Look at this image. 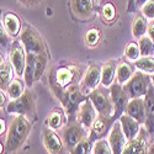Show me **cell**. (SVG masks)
Wrapping results in <instances>:
<instances>
[{
    "label": "cell",
    "mask_w": 154,
    "mask_h": 154,
    "mask_svg": "<svg viewBox=\"0 0 154 154\" xmlns=\"http://www.w3.org/2000/svg\"><path fill=\"white\" fill-rule=\"evenodd\" d=\"M144 128H146L148 136L154 137V113L147 115V119L144 122Z\"/></svg>",
    "instance_id": "obj_38"
},
{
    "label": "cell",
    "mask_w": 154,
    "mask_h": 154,
    "mask_svg": "<svg viewBox=\"0 0 154 154\" xmlns=\"http://www.w3.org/2000/svg\"><path fill=\"white\" fill-rule=\"evenodd\" d=\"M149 80H150V78L147 74H144L142 72L134 73L132 78L123 85V89H125L127 96L130 97V100L146 96L148 89L152 84Z\"/></svg>",
    "instance_id": "obj_4"
},
{
    "label": "cell",
    "mask_w": 154,
    "mask_h": 154,
    "mask_svg": "<svg viewBox=\"0 0 154 154\" xmlns=\"http://www.w3.org/2000/svg\"><path fill=\"white\" fill-rule=\"evenodd\" d=\"M101 83V68L97 64H91L89 66L85 75L82 80V83L79 84L80 90L83 91L84 95L89 94L90 95L93 91H95L99 88V84Z\"/></svg>",
    "instance_id": "obj_9"
},
{
    "label": "cell",
    "mask_w": 154,
    "mask_h": 154,
    "mask_svg": "<svg viewBox=\"0 0 154 154\" xmlns=\"http://www.w3.org/2000/svg\"><path fill=\"white\" fill-rule=\"evenodd\" d=\"M90 152H93V146H91V139L88 137L83 139L78 146H75L69 153L70 154H90Z\"/></svg>",
    "instance_id": "obj_33"
},
{
    "label": "cell",
    "mask_w": 154,
    "mask_h": 154,
    "mask_svg": "<svg viewBox=\"0 0 154 154\" xmlns=\"http://www.w3.org/2000/svg\"><path fill=\"white\" fill-rule=\"evenodd\" d=\"M148 133L146 128L142 127L140 132L133 140H128L122 154H148Z\"/></svg>",
    "instance_id": "obj_13"
},
{
    "label": "cell",
    "mask_w": 154,
    "mask_h": 154,
    "mask_svg": "<svg viewBox=\"0 0 154 154\" xmlns=\"http://www.w3.org/2000/svg\"><path fill=\"white\" fill-rule=\"evenodd\" d=\"M111 123V119H106V117H102V116H97L96 121L94 122L91 130H90V136H89V138H96L97 139H102V137H104L107 131L111 130L110 126Z\"/></svg>",
    "instance_id": "obj_19"
},
{
    "label": "cell",
    "mask_w": 154,
    "mask_h": 154,
    "mask_svg": "<svg viewBox=\"0 0 154 154\" xmlns=\"http://www.w3.org/2000/svg\"><path fill=\"white\" fill-rule=\"evenodd\" d=\"M85 138H88V131L84 127H82L78 122H72L63 128L62 139H63L64 147L69 152Z\"/></svg>",
    "instance_id": "obj_7"
},
{
    "label": "cell",
    "mask_w": 154,
    "mask_h": 154,
    "mask_svg": "<svg viewBox=\"0 0 154 154\" xmlns=\"http://www.w3.org/2000/svg\"><path fill=\"white\" fill-rule=\"evenodd\" d=\"M107 140H109L111 150L113 154H122L128 140H127V138L122 131V127H121V123L119 120H116L112 123Z\"/></svg>",
    "instance_id": "obj_11"
},
{
    "label": "cell",
    "mask_w": 154,
    "mask_h": 154,
    "mask_svg": "<svg viewBox=\"0 0 154 154\" xmlns=\"http://www.w3.org/2000/svg\"><path fill=\"white\" fill-rule=\"evenodd\" d=\"M85 43L89 46V47H94L97 45L99 40H100V31L97 29H89L85 33Z\"/></svg>",
    "instance_id": "obj_34"
},
{
    "label": "cell",
    "mask_w": 154,
    "mask_h": 154,
    "mask_svg": "<svg viewBox=\"0 0 154 154\" xmlns=\"http://www.w3.org/2000/svg\"><path fill=\"white\" fill-rule=\"evenodd\" d=\"M14 72L15 69L12 68L10 62L2 60V64H0V88H2V91H6L11 82L14 80L12 79Z\"/></svg>",
    "instance_id": "obj_21"
},
{
    "label": "cell",
    "mask_w": 154,
    "mask_h": 154,
    "mask_svg": "<svg viewBox=\"0 0 154 154\" xmlns=\"http://www.w3.org/2000/svg\"><path fill=\"white\" fill-rule=\"evenodd\" d=\"M125 56L128 60L131 62H137L140 58V51H139V46L136 42H130L127 45L126 49H125Z\"/></svg>",
    "instance_id": "obj_32"
},
{
    "label": "cell",
    "mask_w": 154,
    "mask_h": 154,
    "mask_svg": "<svg viewBox=\"0 0 154 154\" xmlns=\"http://www.w3.org/2000/svg\"><path fill=\"white\" fill-rule=\"evenodd\" d=\"M101 15H102V19H104L105 21H107V22L112 21L115 19V16H116V9H115L113 4L106 3L104 6H102Z\"/></svg>",
    "instance_id": "obj_36"
},
{
    "label": "cell",
    "mask_w": 154,
    "mask_h": 154,
    "mask_svg": "<svg viewBox=\"0 0 154 154\" xmlns=\"http://www.w3.org/2000/svg\"><path fill=\"white\" fill-rule=\"evenodd\" d=\"M89 100L93 102V105L99 116L111 119L115 117V106L111 100L110 91L105 88H97L95 91L89 95Z\"/></svg>",
    "instance_id": "obj_2"
},
{
    "label": "cell",
    "mask_w": 154,
    "mask_h": 154,
    "mask_svg": "<svg viewBox=\"0 0 154 154\" xmlns=\"http://www.w3.org/2000/svg\"><path fill=\"white\" fill-rule=\"evenodd\" d=\"M60 100L63 101L64 111L67 113V117L70 119L72 115H76L78 107L82 102L84 101V94L80 90V86L78 84H73L68 86L66 90L62 91Z\"/></svg>",
    "instance_id": "obj_6"
},
{
    "label": "cell",
    "mask_w": 154,
    "mask_h": 154,
    "mask_svg": "<svg viewBox=\"0 0 154 154\" xmlns=\"http://www.w3.org/2000/svg\"><path fill=\"white\" fill-rule=\"evenodd\" d=\"M76 74H78V68L73 67V66L60 67L56 70L54 79H56V84H57V86H58V89L60 91H63L64 88L67 89L68 86H70L72 82L75 79Z\"/></svg>",
    "instance_id": "obj_16"
},
{
    "label": "cell",
    "mask_w": 154,
    "mask_h": 154,
    "mask_svg": "<svg viewBox=\"0 0 154 154\" xmlns=\"http://www.w3.org/2000/svg\"><path fill=\"white\" fill-rule=\"evenodd\" d=\"M147 33H148V37L153 41L154 43V22H150L148 25V30H147Z\"/></svg>",
    "instance_id": "obj_40"
},
{
    "label": "cell",
    "mask_w": 154,
    "mask_h": 154,
    "mask_svg": "<svg viewBox=\"0 0 154 154\" xmlns=\"http://www.w3.org/2000/svg\"><path fill=\"white\" fill-rule=\"evenodd\" d=\"M139 51H140V57H152L154 53V43L148 36L142 37L138 41Z\"/></svg>",
    "instance_id": "obj_29"
},
{
    "label": "cell",
    "mask_w": 154,
    "mask_h": 154,
    "mask_svg": "<svg viewBox=\"0 0 154 154\" xmlns=\"http://www.w3.org/2000/svg\"><path fill=\"white\" fill-rule=\"evenodd\" d=\"M144 105L147 110V115L154 113V86L150 84L148 91L144 96Z\"/></svg>",
    "instance_id": "obj_35"
},
{
    "label": "cell",
    "mask_w": 154,
    "mask_h": 154,
    "mask_svg": "<svg viewBox=\"0 0 154 154\" xmlns=\"http://www.w3.org/2000/svg\"><path fill=\"white\" fill-rule=\"evenodd\" d=\"M97 116L99 115L93 105V102L89 99H85L79 105L78 111H76V122L89 132L91 130L94 122L96 121Z\"/></svg>",
    "instance_id": "obj_8"
},
{
    "label": "cell",
    "mask_w": 154,
    "mask_h": 154,
    "mask_svg": "<svg viewBox=\"0 0 154 154\" xmlns=\"http://www.w3.org/2000/svg\"><path fill=\"white\" fill-rule=\"evenodd\" d=\"M35 60H36V54L27 53V59H26V68H25V84L30 89L32 88L35 80Z\"/></svg>",
    "instance_id": "obj_25"
},
{
    "label": "cell",
    "mask_w": 154,
    "mask_h": 154,
    "mask_svg": "<svg viewBox=\"0 0 154 154\" xmlns=\"http://www.w3.org/2000/svg\"><path fill=\"white\" fill-rule=\"evenodd\" d=\"M0 123H2V134H3L5 132V121L2 120V122H0Z\"/></svg>",
    "instance_id": "obj_42"
},
{
    "label": "cell",
    "mask_w": 154,
    "mask_h": 154,
    "mask_svg": "<svg viewBox=\"0 0 154 154\" xmlns=\"http://www.w3.org/2000/svg\"><path fill=\"white\" fill-rule=\"evenodd\" d=\"M67 119L68 117H67L66 111L62 110V109H54L48 115L46 123L51 130H58V128H62L64 125H66Z\"/></svg>",
    "instance_id": "obj_23"
},
{
    "label": "cell",
    "mask_w": 154,
    "mask_h": 154,
    "mask_svg": "<svg viewBox=\"0 0 154 154\" xmlns=\"http://www.w3.org/2000/svg\"><path fill=\"white\" fill-rule=\"evenodd\" d=\"M26 59H27V53L22 45L20 42H15L12 45L9 54V62L11 63L12 68L15 69V73L21 76L25 74V68H26Z\"/></svg>",
    "instance_id": "obj_12"
},
{
    "label": "cell",
    "mask_w": 154,
    "mask_h": 154,
    "mask_svg": "<svg viewBox=\"0 0 154 154\" xmlns=\"http://www.w3.org/2000/svg\"><path fill=\"white\" fill-rule=\"evenodd\" d=\"M117 66L115 60H109L101 67V85L102 88H111L115 83V76H116Z\"/></svg>",
    "instance_id": "obj_18"
},
{
    "label": "cell",
    "mask_w": 154,
    "mask_h": 154,
    "mask_svg": "<svg viewBox=\"0 0 154 154\" xmlns=\"http://www.w3.org/2000/svg\"><path fill=\"white\" fill-rule=\"evenodd\" d=\"M150 83H152V85L154 86V74L150 75Z\"/></svg>",
    "instance_id": "obj_43"
},
{
    "label": "cell",
    "mask_w": 154,
    "mask_h": 154,
    "mask_svg": "<svg viewBox=\"0 0 154 154\" xmlns=\"http://www.w3.org/2000/svg\"><path fill=\"white\" fill-rule=\"evenodd\" d=\"M148 154H154V143L149 146V148H148Z\"/></svg>",
    "instance_id": "obj_41"
},
{
    "label": "cell",
    "mask_w": 154,
    "mask_h": 154,
    "mask_svg": "<svg viewBox=\"0 0 154 154\" xmlns=\"http://www.w3.org/2000/svg\"><path fill=\"white\" fill-rule=\"evenodd\" d=\"M20 42H22V46L26 51V53L32 54H47V48L42 38L31 26H25V29L21 32Z\"/></svg>",
    "instance_id": "obj_5"
},
{
    "label": "cell",
    "mask_w": 154,
    "mask_h": 154,
    "mask_svg": "<svg viewBox=\"0 0 154 154\" xmlns=\"http://www.w3.org/2000/svg\"><path fill=\"white\" fill-rule=\"evenodd\" d=\"M4 29L10 37H16L21 31V21L14 12H6L4 15Z\"/></svg>",
    "instance_id": "obj_22"
},
{
    "label": "cell",
    "mask_w": 154,
    "mask_h": 154,
    "mask_svg": "<svg viewBox=\"0 0 154 154\" xmlns=\"http://www.w3.org/2000/svg\"><path fill=\"white\" fill-rule=\"evenodd\" d=\"M142 15L146 19L154 20V0L152 2H146L142 6Z\"/></svg>",
    "instance_id": "obj_37"
},
{
    "label": "cell",
    "mask_w": 154,
    "mask_h": 154,
    "mask_svg": "<svg viewBox=\"0 0 154 154\" xmlns=\"http://www.w3.org/2000/svg\"><path fill=\"white\" fill-rule=\"evenodd\" d=\"M35 96L30 90L25 91V94L20 99L10 101L6 106V111L9 113H15L17 116H23L26 119L35 117Z\"/></svg>",
    "instance_id": "obj_3"
},
{
    "label": "cell",
    "mask_w": 154,
    "mask_h": 154,
    "mask_svg": "<svg viewBox=\"0 0 154 154\" xmlns=\"http://www.w3.org/2000/svg\"><path fill=\"white\" fill-rule=\"evenodd\" d=\"M47 54H36L35 60V80H38L42 76L47 67Z\"/></svg>",
    "instance_id": "obj_30"
},
{
    "label": "cell",
    "mask_w": 154,
    "mask_h": 154,
    "mask_svg": "<svg viewBox=\"0 0 154 154\" xmlns=\"http://www.w3.org/2000/svg\"><path fill=\"white\" fill-rule=\"evenodd\" d=\"M147 30H148L147 19L143 15H137L133 20V23H132V35H133V37L140 40V38L144 37V35L147 33Z\"/></svg>",
    "instance_id": "obj_26"
},
{
    "label": "cell",
    "mask_w": 154,
    "mask_h": 154,
    "mask_svg": "<svg viewBox=\"0 0 154 154\" xmlns=\"http://www.w3.org/2000/svg\"><path fill=\"white\" fill-rule=\"evenodd\" d=\"M133 66L128 62H120L117 64V70H116V79L120 85H125L128 80L133 76Z\"/></svg>",
    "instance_id": "obj_24"
},
{
    "label": "cell",
    "mask_w": 154,
    "mask_h": 154,
    "mask_svg": "<svg viewBox=\"0 0 154 154\" xmlns=\"http://www.w3.org/2000/svg\"><path fill=\"white\" fill-rule=\"evenodd\" d=\"M134 66L142 72L147 74H154V57H140L137 62H134Z\"/></svg>",
    "instance_id": "obj_28"
},
{
    "label": "cell",
    "mask_w": 154,
    "mask_h": 154,
    "mask_svg": "<svg viewBox=\"0 0 154 154\" xmlns=\"http://www.w3.org/2000/svg\"><path fill=\"white\" fill-rule=\"evenodd\" d=\"M70 6L75 16L80 19H86L91 15L94 4L91 0H74V2H72Z\"/></svg>",
    "instance_id": "obj_20"
},
{
    "label": "cell",
    "mask_w": 154,
    "mask_h": 154,
    "mask_svg": "<svg viewBox=\"0 0 154 154\" xmlns=\"http://www.w3.org/2000/svg\"><path fill=\"white\" fill-rule=\"evenodd\" d=\"M110 95H111V100L115 106V117L120 119L126 112V107H127L128 101H130V97L127 96L123 86L120 85L117 82H115L112 86L110 88Z\"/></svg>",
    "instance_id": "obj_10"
},
{
    "label": "cell",
    "mask_w": 154,
    "mask_h": 154,
    "mask_svg": "<svg viewBox=\"0 0 154 154\" xmlns=\"http://www.w3.org/2000/svg\"><path fill=\"white\" fill-rule=\"evenodd\" d=\"M93 154H113L109 140L105 138L95 140L93 144Z\"/></svg>",
    "instance_id": "obj_31"
},
{
    "label": "cell",
    "mask_w": 154,
    "mask_h": 154,
    "mask_svg": "<svg viewBox=\"0 0 154 154\" xmlns=\"http://www.w3.org/2000/svg\"><path fill=\"white\" fill-rule=\"evenodd\" d=\"M43 146L48 154H60L64 148L63 139L51 128H46L43 131Z\"/></svg>",
    "instance_id": "obj_15"
},
{
    "label": "cell",
    "mask_w": 154,
    "mask_h": 154,
    "mask_svg": "<svg viewBox=\"0 0 154 154\" xmlns=\"http://www.w3.org/2000/svg\"><path fill=\"white\" fill-rule=\"evenodd\" d=\"M128 116H131L133 120H136L138 123L143 125L147 119V110L144 105V99L139 97V99H131L128 101L126 112Z\"/></svg>",
    "instance_id": "obj_14"
},
{
    "label": "cell",
    "mask_w": 154,
    "mask_h": 154,
    "mask_svg": "<svg viewBox=\"0 0 154 154\" xmlns=\"http://www.w3.org/2000/svg\"><path fill=\"white\" fill-rule=\"evenodd\" d=\"M122 131L127 138V140H133L134 138H137V136L140 132V128H142V125L138 123L136 120H133L131 116H128L127 113H123L122 116L119 119Z\"/></svg>",
    "instance_id": "obj_17"
},
{
    "label": "cell",
    "mask_w": 154,
    "mask_h": 154,
    "mask_svg": "<svg viewBox=\"0 0 154 154\" xmlns=\"http://www.w3.org/2000/svg\"><path fill=\"white\" fill-rule=\"evenodd\" d=\"M31 132V122L29 119L23 116H16L11 121L8 136H6V142L5 148L10 153H15L17 149H20Z\"/></svg>",
    "instance_id": "obj_1"
},
{
    "label": "cell",
    "mask_w": 154,
    "mask_h": 154,
    "mask_svg": "<svg viewBox=\"0 0 154 154\" xmlns=\"http://www.w3.org/2000/svg\"><path fill=\"white\" fill-rule=\"evenodd\" d=\"M6 93H8V96L11 99V101L20 99L25 94V84H23V82L20 80V79H14L11 82V84L9 85Z\"/></svg>",
    "instance_id": "obj_27"
},
{
    "label": "cell",
    "mask_w": 154,
    "mask_h": 154,
    "mask_svg": "<svg viewBox=\"0 0 154 154\" xmlns=\"http://www.w3.org/2000/svg\"><path fill=\"white\" fill-rule=\"evenodd\" d=\"M8 32L3 27V25H2V29H0V38H2V47H6L8 43H9V37H8Z\"/></svg>",
    "instance_id": "obj_39"
}]
</instances>
